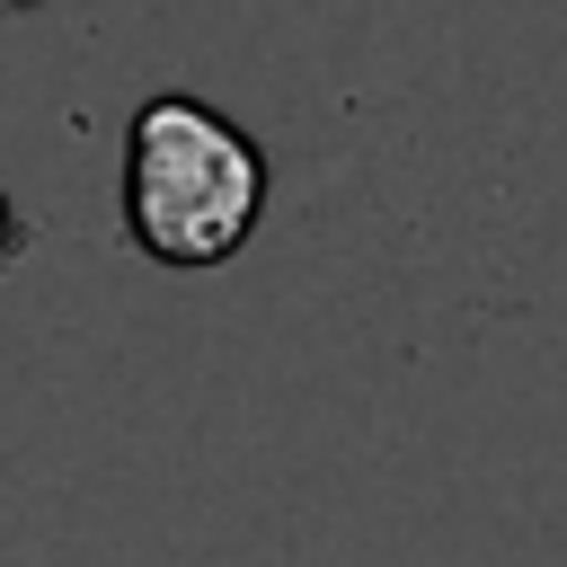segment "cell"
Segmentation results:
<instances>
[{"mask_svg":"<svg viewBox=\"0 0 567 567\" xmlns=\"http://www.w3.org/2000/svg\"><path fill=\"white\" fill-rule=\"evenodd\" d=\"M266 213V151L213 115L204 97L168 89L133 115V151H124V230L142 257L195 275L248 248Z\"/></svg>","mask_w":567,"mask_h":567,"instance_id":"6da1fadb","label":"cell"},{"mask_svg":"<svg viewBox=\"0 0 567 567\" xmlns=\"http://www.w3.org/2000/svg\"><path fill=\"white\" fill-rule=\"evenodd\" d=\"M18 257H27V213H18V204H9V186H0V275H9Z\"/></svg>","mask_w":567,"mask_h":567,"instance_id":"7a4b0ae2","label":"cell"},{"mask_svg":"<svg viewBox=\"0 0 567 567\" xmlns=\"http://www.w3.org/2000/svg\"><path fill=\"white\" fill-rule=\"evenodd\" d=\"M0 9H9V18H18V9H44V0H0Z\"/></svg>","mask_w":567,"mask_h":567,"instance_id":"3957f363","label":"cell"}]
</instances>
